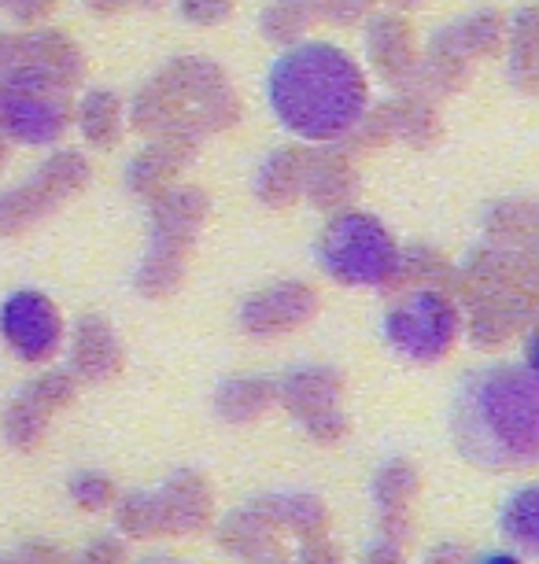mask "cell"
Segmentation results:
<instances>
[{
  "label": "cell",
  "mask_w": 539,
  "mask_h": 564,
  "mask_svg": "<svg viewBox=\"0 0 539 564\" xmlns=\"http://www.w3.org/2000/svg\"><path fill=\"white\" fill-rule=\"evenodd\" d=\"M267 104L303 144H341L369 108V78L333 41H295L270 63Z\"/></svg>",
  "instance_id": "1"
},
{
  "label": "cell",
  "mask_w": 539,
  "mask_h": 564,
  "mask_svg": "<svg viewBox=\"0 0 539 564\" xmlns=\"http://www.w3.org/2000/svg\"><path fill=\"white\" fill-rule=\"evenodd\" d=\"M539 384L532 366L473 369L462 377L451 406L454 446L484 468H517L539 451Z\"/></svg>",
  "instance_id": "2"
},
{
  "label": "cell",
  "mask_w": 539,
  "mask_h": 564,
  "mask_svg": "<svg viewBox=\"0 0 539 564\" xmlns=\"http://www.w3.org/2000/svg\"><path fill=\"white\" fill-rule=\"evenodd\" d=\"M314 259L347 289H388L399 262V240L377 215L344 207L322 226Z\"/></svg>",
  "instance_id": "3"
},
{
  "label": "cell",
  "mask_w": 539,
  "mask_h": 564,
  "mask_svg": "<svg viewBox=\"0 0 539 564\" xmlns=\"http://www.w3.org/2000/svg\"><path fill=\"white\" fill-rule=\"evenodd\" d=\"M74 126V89L56 74L19 59L0 74V130L12 144L48 148Z\"/></svg>",
  "instance_id": "4"
},
{
  "label": "cell",
  "mask_w": 539,
  "mask_h": 564,
  "mask_svg": "<svg viewBox=\"0 0 539 564\" xmlns=\"http://www.w3.org/2000/svg\"><path fill=\"white\" fill-rule=\"evenodd\" d=\"M385 344L418 366L443 361L462 336V303L436 289H410L385 311Z\"/></svg>",
  "instance_id": "5"
},
{
  "label": "cell",
  "mask_w": 539,
  "mask_h": 564,
  "mask_svg": "<svg viewBox=\"0 0 539 564\" xmlns=\"http://www.w3.org/2000/svg\"><path fill=\"white\" fill-rule=\"evenodd\" d=\"M93 181V163L78 148L52 152L34 174L0 193V237L12 240L56 215L63 204L78 199Z\"/></svg>",
  "instance_id": "6"
},
{
  "label": "cell",
  "mask_w": 539,
  "mask_h": 564,
  "mask_svg": "<svg viewBox=\"0 0 539 564\" xmlns=\"http://www.w3.org/2000/svg\"><path fill=\"white\" fill-rule=\"evenodd\" d=\"M63 336H67V325L45 292L19 289L0 303V339L19 361L45 366L60 355Z\"/></svg>",
  "instance_id": "7"
},
{
  "label": "cell",
  "mask_w": 539,
  "mask_h": 564,
  "mask_svg": "<svg viewBox=\"0 0 539 564\" xmlns=\"http://www.w3.org/2000/svg\"><path fill=\"white\" fill-rule=\"evenodd\" d=\"M341 395H344V380H341V372H333L330 366H300L278 380V399L303 421V429L322 443L341 440L347 432V417L341 413Z\"/></svg>",
  "instance_id": "8"
},
{
  "label": "cell",
  "mask_w": 539,
  "mask_h": 564,
  "mask_svg": "<svg viewBox=\"0 0 539 564\" xmlns=\"http://www.w3.org/2000/svg\"><path fill=\"white\" fill-rule=\"evenodd\" d=\"M200 144H204V133L193 122H177L171 130L148 137V144L126 163V188L137 199L152 204L155 196H163L166 188L177 185L182 170L196 159Z\"/></svg>",
  "instance_id": "9"
},
{
  "label": "cell",
  "mask_w": 539,
  "mask_h": 564,
  "mask_svg": "<svg viewBox=\"0 0 539 564\" xmlns=\"http://www.w3.org/2000/svg\"><path fill=\"white\" fill-rule=\"evenodd\" d=\"M462 328L477 347H503L532 328L536 289H492L466 300Z\"/></svg>",
  "instance_id": "10"
},
{
  "label": "cell",
  "mask_w": 539,
  "mask_h": 564,
  "mask_svg": "<svg viewBox=\"0 0 539 564\" xmlns=\"http://www.w3.org/2000/svg\"><path fill=\"white\" fill-rule=\"evenodd\" d=\"M536 276H539L536 251L503 248V243L484 240L481 248H473L459 262V303L492 289H536Z\"/></svg>",
  "instance_id": "11"
},
{
  "label": "cell",
  "mask_w": 539,
  "mask_h": 564,
  "mask_svg": "<svg viewBox=\"0 0 539 564\" xmlns=\"http://www.w3.org/2000/svg\"><path fill=\"white\" fill-rule=\"evenodd\" d=\"M319 314V292L303 281H278L270 289H262L256 295H248L240 306V325L248 336L270 339L295 333L300 325H306Z\"/></svg>",
  "instance_id": "12"
},
{
  "label": "cell",
  "mask_w": 539,
  "mask_h": 564,
  "mask_svg": "<svg viewBox=\"0 0 539 564\" xmlns=\"http://www.w3.org/2000/svg\"><path fill=\"white\" fill-rule=\"evenodd\" d=\"M421 56L418 30L403 12H374L366 19V59L380 82L403 85Z\"/></svg>",
  "instance_id": "13"
},
{
  "label": "cell",
  "mask_w": 539,
  "mask_h": 564,
  "mask_svg": "<svg viewBox=\"0 0 539 564\" xmlns=\"http://www.w3.org/2000/svg\"><path fill=\"white\" fill-rule=\"evenodd\" d=\"M306 204L322 215H336V210L352 207L358 196V166L355 155L344 144H322L314 148L311 170H306Z\"/></svg>",
  "instance_id": "14"
},
{
  "label": "cell",
  "mask_w": 539,
  "mask_h": 564,
  "mask_svg": "<svg viewBox=\"0 0 539 564\" xmlns=\"http://www.w3.org/2000/svg\"><path fill=\"white\" fill-rule=\"evenodd\" d=\"M314 144H281L256 170V199L270 210H289L303 199Z\"/></svg>",
  "instance_id": "15"
},
{
  "label": "cell",
  "mask_w": 539,
  "mask_h": 564,
  "mask_svg": "<svg viewBox=\"0 0 539 564\" xmlns=\"http://www.w3.org/2000/svg\"><path fill=\"white\" fill-rule=\"evenodd\" d=\"M211 215V196L200 185H171L163 196H155L148 204V237L177 240V243H196L200 229Z\"/></svg>",
  "instance_id": "16"
},
{
  "label": "cell",
  "mask_w": 539,
  "mask_h": 564,
  "mask_svg": "<svg viewBox=\"0 0 539 564\" xmlns=\"http://www.w3.org/2000/svg\"><path fill=\"white\" fill-rule=\"evenodd\" d=\"M503 41H506V12H499V8H477V12L440 26L436 34L429 37V45L440 52H451V56H459L466 63H477V59L495 56V52H503Z\"/></svg>",
  "instance_id": "17"
},
{
  "label": "cell",
  "mask_w": 539,
  "mask_h": 564,
  "mask_svg": "<svg viewBox=\"0 0 539 564\" xmlns=\"http://www.w3.org/2000/svg\"><path fill=\"white\" fill-rule=\"evenodd\" d=\"M122 366V344L115 328L97 314L78 317L71 333V377L74 380H108Z\"/></svg>",
  "instance_id": "18"
},
{
  "label": "cell",
  "mask_w": 539,
  "mask_h": 564,
  "mask_svg": "<svg viewBox=\"0 0 539 564\" xmlns=\"http://www.w3.org/2000/svg\"><path fill=\"white\" fill-rule=\"evenodd\" d=\"M19 59L56 74L71 89H78V85L86 82V52L78 48V41H74L67 30L34 26V30H26V34H19Z\"/></svg>",
  "instance_id": "19"
},
{
  "label": "cell",
  "mask_w": 539,
  "mask_h": 564,
  "mask_svg": "<svg viewBox=\"0 0 539 564\" xmlns=\"http://www.w3.org/2000/svg\"><path fill=\"white\" fill-rule=\"evenodd\" d=\"M196 243H177V240H160V237H148V251L141 265H137V292L144 300H166L185 284L188 273V259H193Z\"/></svg>",
  "instance_id": "20"
},
{
  "label": "cell",
  "mask_w": 539,
  "mask_h": 564,
  "mask_svg": "<svg viewBox=\"0 0 539 564\" xmlns=\"http://www.w3.org/2000/svg\"><path fill=\"white\" fill-rule=\"evenodd\" d=\"M506 78L517 93L532 97L539 89V15L536 8H517L506 15Z\"/></svg>",
  "instance_id": "21"
},
{
  "label": "cell",
  "mask_w": 539,
  "mask_h": 564,
  "mask_svg": "<svg viewBox=\"0 0 539 564\" xmlns=\"http://www.w3.org/2000/svg\"><path fill=\"white\" fill-rule=\"evenodd\" d=\"M74 126L93 152H111L126 137V100L111 89H93L74 100Z\"/></svg>",
  "instance_id": "22"
},
{
  "label": "cell",
  "mask_w": 539,
  "mask_h": 564,
  "mask_svg": "<svg viewBox=\"0 0 539 564\" xmlns=\"http://www.w3.org/2000/svg\"><path fill=\"white\" fill-rule=\"evenodd\" d=\"M388 289H436L459 300V265L432 243H410V248H399L396 276Z\"/></svg>",
  "instance_id": "23"
},
{
  "label": "cell",
  "mask_w": 539,
  "mask_h": 564,
  "mask_svg": "<svg viewBox=\"0 0 539 564\" xmlns=\"http://www.w3.org/2000/svg\"><path fill=\"white\" fill-rule=\"evenodd\" d=\"M473 78V63L451 56V52H440V48H425L410 70V78L399 85V93H418V97H429V100H443V97H454L462 93Z\"/></svg>",
  "instance_id": "24"
},
{
  "label": "cell",
  "mask_w": 539,
  "mask_h": 564,
  "mask_svg": "<svg viewBox=\"0 0 539 564\" xmlns=\"http://www.w3.org/2000/svg\"><path fill=\"white\" fill-rule=\"evenodd\" d=\"M166 89L174 93L177 97V104L185 108V115H193V108L204 97H211L215 89H222V85H229V78H226V70L218 67L215 59H207V56H177V59H171L166 67L155 74ZM193 122V119H188Z\"/></svg>",
  "instance_id": "25"
},
{
  "label": "cell",
  "mask_w": 539,
  "mask_h": 564,
  "mask_svg": "<svg viewBox=\"0 0 539 564\" xmlns=\"http://www.w3.org/2000/svg\"><path fill=\"white\" fill-rule=\"evenodd\" d=\"M484 237H488V243H503V248L536 251L539 207L525 196L495 199V204L484 210Z\"/></svg>",
  "instance_id": "26"
},
{
  "label": "cell",
  "mask_w": 539,
  "mask_h": 564,
  "mask_svg": "<svg viewBox=\"0 0 539 564\" xmlns=\"http://www.w3.org/2000/svg\"><path fill=\"white\" fill-rule=\"evenodd\" d=\"M388 115H392V130L396 141H403L407 148H418L425 152L443 137V115L440 104L429 97H418V93H399L396 100H385Z\"/></svg>",
  "instance_id": "27"
},
{
  "label": "cell",
  "mask_w": 539,
  "mask_h": 564,
  "mask_svg": "<svg viewBox=\"0 0 539 564\" xmlns=\"http://www.w3.org/2000/svg\"><path fill=\"white\" fill-rule=\"evenodd\" d=\"M126 122H130L133 133L155 137V133L171 130V126H177V122H188V115H185L182 104H177L174 93L166 89L160 78H152L133 93L130 108H126Z\"/></svg>",
  "instance_id": "28"
},
{
  "label": "cell",
  "mask_w": 539,
  "mask_h": 564,
  "mask_svg": "<svg viewBox=\"0 0 539 564\" xmlns=\"http://www.w3.org/2000/svg\"><path fill=\"white\" fill-rule=\"evenodd\" d=\"M273 402H278V384L267 377H234L215 391V410L234 424L262 417Z\"/></svg>",
  "instance_id": "29"
},
{
  "label": "cell",
  "mask_w": 539,
  "mask_h": 564,
  "mask_svg": "<svg viewBox=\"0 0 539 564\" xmlns=\"http://www.w3.org/2000/svg\"><path fill=\"white\" fill-rule=\"evenodd\" d=\"M319 23V0H273L259 15V34L270 45H295Z\"/></svg>",
  "instance_id": "30"
},
{
  "label": "cell",
  "mask_w": 539,
  "mask_h": 564,
  "mask_svg": "<svg viewBox=\"0 0 539 564\" xmlns=\"http://www.w3.org/2000/svg\"><path fill=\"white\" fill-rule=\"evenodd\" d=\"M188 119H193V126L204 137L207 133H229L240 119H245V104H240L234 85H222V89H215L211 97H204L196 104Z\"/></svg>",
  "instance_id": "31"
},
{
  "label": "cell",
  "mask_w": 539,
  "mask_h": 564,
  "mask_svg": "<svg viewBox=\"0 0 539 564\" xmlns=\"http://www.w3.org/2000/svg\"><path fill=\"white\" fill-rule=\"evenodd\" d=\"M396 141V130H392V115H388V104H369L363 111V119H358L352 130L344 137V148L352 155H366V152H380V148H388Z\"/></svg>",
  "instance_id": "32"
},
{
  "label": "cell",
  "mask_w": 539,
  "mask_h": 564,
  "mask_svg": "<svg viewBox=\"0 0 539 564\" xmlns=\"http://www.w3.org/2000/svg\"><path fill=\"white\" fill-rule=\"evenodd\" d=\"M48 417H52L48 410H41L34 399H26L23 391H19V399L4 410V435L15 446H34L41 435H45Z\"/></svg>",
  "instance_id": "33"
},
{
  "label": "cell",
  "mask_w": 539,
  "mask_h": 564,
  "mask_svg": "<svg viewBox=\"0 0 539 564\" xmlns=\"http://www.w3.org/2000/svg\"><path fill=\"white\" fill-rule=\"evenodd\" d=\"M414 491H418V473L407 462L385 465L377 476V484H374V495H377V502L385 513H403L407 502L414 498Z\"/></svg>",
  "instance_id": "34"
},
{
  "label": "cell",
  "mask_w": 539,
  "mask_h": 564,
  "mask_svg": "<svg viewBox=\"0 0 539 564\" xmlns=\"http://www.w3.org/2000/svg\"><path fill=\"white\" fill-rule=\"evenodd\" d=\"M539 513V502H536V487L525 484L521 491L510 495V502H506V517H503V528L506 535L514 542H521L525 550H536V517Z\"/></svg>",
  "instance_id": "35"
},
{
  "label": "cell",
  "mask_w": 539,
  "mask_h": 564,
  "mask_svg": "<svg viewBox=\"0 0 539 564\" xmlns=\"http://www.w3.org/2000/svg\"><path fill=\"white\" fill-rule=\"evenodd\" d=\"M237 12V0H177V15L193 26H222Z\"/></svg>",
  "instance_id": "36"
},
{
  "label": "cell",
  "mask_w": 539,
  "mask_h": 564,
  "mask_svg": "<svg viewBox=\"0 0 539 564\" xmlns=\"http://www.w3.org/2000/svg\"><path fill=\"white\" fill-rule=\"evenodd\" d=\"M377 0H319V19L333 26H358L374 15Z\"/></svg>",
  "instance_id": "37"
},
{
  "label": "cell",
  "mask_w": 539,
  "mask_h": 564,
  "mask_svg": "<svg viewBox=\"0 0 539 564\" xmlns=\"http://www.w3.org/2000/svg\"><path fill=\"white\" fill-rule=\"evenodd\" d=\"M71 495H74V502H78V506L97 509V506H104L111 498V480H108V476H97V473H82V476H74Z\"/></svg>",
  "instance_id": "38"
},
{
  "label": "cell",
  "mask_w": 539,
  "mask_h": 564,
  "mask_svg": "<svg viewBox=\"0 0 539 564\" xmlns=\"http://www.w3.org/2000/svg\"><path fill=\"white\" fill-rule=\"evenodd\" d=\"M56 4L60 0H0V12H8L23 26H37L56 12Z\"/></svg>",
  "instance_id": "39"
},
{
  "label": "cell",
  "mask_w": 539,
  "mask_h": 564,
  "mask_svg": "<svg viewBox=\"0 0 539 564\" xmlns=\"http://www.w3.org/2000/svg\"><path fill=\"white\" fill-rule=\"evenodd\" d=\"M19 63V34H0V74Z\"/></svg>",
  "instance_id": "40"
},
{
  "label": "cell",
  "mask_w": 539,
  "mask_h": 564,
  "mask_svg": "<svg viewBox=\"0 0 539 564\" xmlns=\"http://www.w3.org/2000/svg\"><path fill=\"white\" fill-rule=\"evenodd\" d=\"M130 4H133V0H86V8H89V12H93V15H100V19L122 15Z\"/></svg>",
  "instance_id": "41"
},
{
  "label": "cell",
  "mask_w": 539,
  "mask_h": 564,
  "mask_svg": "<svg viewBox=\"0 0 539 564\" xmlns=\"http://www.w3.org/2000/svg\"><path fill=\"white\" fill-rule=\"evenodd\" d=\"M377 4H388V12H418L421 4H425V0H377Z\"/></svg>",
  "instance_id": "42"
},
{
  "label": "cell",
  "mask_w": 539,
  "mask_h": 564,
  "mask_svg": "<svg viewBox=\"0 0 539 564\" xmlns=\"http://www.w3.org/2000/svg\"><path fill=\"white\" fill-rule=\"evenodd\" d=\"M477 564H521V561H517L514 553H484Z\"/></svg>",
  "instance_id": "43"
},
{
  "label": "cell",
  "mask_w": 539,
  "mask_h": 564,
  "mask_svg": "<svg viewBox=\"0 0 539 564\" xmlns=\"http://www.w3.org/2000/svg\"><path fill=\"white\" fill-rule=\"evenodd\" d=\"M8 159H12V141H8L4 130H0V170L8 166Z\"/></svg>",
  "instance_id": "44"
},
{
  "label": "cell",
  "mask_w": 539,
  "mask_h": 564,
  "mask_svg": "<svg viewBox=\"0 0 539 564\" xmlns=\"http://www.w3.org/2000/svg\"><path fill=\"white\" fill-rule=\"evenodd\" d=\"M141 8H160V4H166V0H137Z\"/></svg>",
  "instance_id": "45"
}]
</instances>
